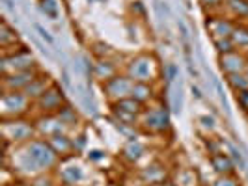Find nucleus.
<instances>
[{
	"label": "nucleus",
	"instance_id": "b1692460",
	"mask_svg": "<svg viewBox=\"0 0 248 186\" xmlns=\"http://www.w3.org/2000/svg\"><path fill=\"white\" fill-rule=\"evenodd\" d=\"M213 43H215V47H217V50H218V54L230 52V50H235L233 43H232V37H226V39H215Z\"/></svg>",
	"mask_w": 248,
	"mask_h": 186
},
{
	"label": "nucleus",
	"instance_id": "cd10ccee",
	"mask_svg": "<svg viewBox=\"0 0 248 186\" xmlns=\"http://www.w3.org/2000/svg\"><path fill=\"white\" fill-rule=\"evenodd\" d=\"M200 2H202L203 8H207V6L209 8H224V2L226 0H200Z\"/></svg>",
	"mask_w": 248,
	"mask_h": 186
},
{
	"label": "nucleus",
	"instance_id": "4be33fe9",
	"mask_svg": "<svg viewBox=\"0 0 248 186\" xmlns=\"http://www.w3.org/2000/svg\"><path fill=\"white\" fill-rule=\"evenodd\" d=\"M56 117L62 121L63 127H71L78 121V115H77V112L71 108V106H63L62 110L56 114Z\"/></svg>",
	"mask_w": 248,
	"mask_h": 186
},
{
	"label": "nucleus",
	"instance_id": "dca6fc26",
	"mask_svg": "<svg viewBox=\"0 0 248 186\" xmlns=\"http://www.w3.org/2000/svg\"><path fill=\"white\" fill-rule=\"evenodd\" d=\"M93 74H95L97 80H101L105 84V82H108L112 76H116L118 73H116V67H114L112 62H108V60H99V62L95 63Z\"/></svg>",
	"mask_w": 248,
	"mask_h": 186
},
{
	"label": "nucleus",
	"instance_id": "c85d7f7f",
	"mask_svg": "<svg viewBox=\"0 0 248 186\" xmlns=\"http://www.w3.org/2000/svg\"><path fill=\"white\" fill-rule=\"evenodd\" d=\"M245 74H247V78H248V65H247V69H245Z\"/></svg>",
	"mask_w": 248,
	"mask_h": 186
},
{
	"label": "nucleus",
	"instance_id": "412c9836",
	"mask_svg": "<svg viewBox=\"0 0 248 186\" xmlns=\"http://www.w3.org/2000/svg\"><path fill=\"white\" fill-rule=\"evenodd\" d=\"M142 177H144L146 183H161L162 177H164V170H162L161 166L153 164V166H148V168L142 172Z\"/></svg>",
	"mask_w": 248,
	"mask_h": 186
},
{
	"label": "nucleus",
	"instance_id": "aec40b11",
	"mask_svg": "<svg viewBox=\"0 0 248 186\" xmlns=\"http://www.w3.org/2000/svg\"><path fill=\"white\" fill-rule=\"evenodd\" d=\"M82 179V170L78 166H67L62 170V181L65 185H77Z\"/></svg>",
	"mask_w": 248,
	"mask_h": 186
},
{
	"label": "nucleus",
	"instance_id": "2eb2a0df",
	"mask_svg": "<svg viewBox=\"0 0 248 186\" xmlns=\"http://www.w3.org/2000/svg\"><path fill=\"white\" fill-rule=\"evenodd\" d=\"M224 8L233 19H248V0H226Z\"/></svg>",
	"mask_w": 248,
	"mask_h": 186
},
{
	"label": "nucleus",
	"instance_id": "9b49d317",
	"mask_svg": "<svg viewBox=\"0 0 248 186\" xmlns=\"http://www.w3.org/2000/svg\"><path fill=\"white\" fill-rule=\"evenodd\" d=\"M205 26H207V32L211 34L213 41H215V39L232 37L237 23H233V21L228 19V17H209V21H207V25Z\"/></svg>",
	"mask_w": 248,
	"mask_h": 186
},
{
	"label": "nucleus",
	"instance_id": "20e7f679",
	"mask_svg": "<svg viewBox=\"0 0 248 186\" xmlns=\"http://www.w3.org/2000/svg\"><path fill=\"white\" fill-rule=\"evenodd\" d=\"M112 108H114V114L120 117V121L127 125L135 123L146 110L144 104L135 97H125V99L116 100V102H112Z\"/></svg>",
	"mask_w": 248,
	"mask_h": 186
},
{
	"label": "nucleus",
	"instance_id": "5701e85b",
	"mask_svg": "<svg viewBox=\"0 0 248 186\" xmlns=\"http://www.w3.org/2000/svg\"><path fill=\"white\" fill-rule=\"evenodd\" d=\"M124 153H125V157H127L129 160L135 162V160H138V158L142 157V153H144V147H142L140 143H129V145L124 149Z\"/></svg>",
	"mask_w": 248,
	"mask_h": 186
},
{
	"label": "nucleus",
	"instance_id": "a211bd4d",
	"mask_svg": "<svg viewBox=\"0 0 248 186\" xmlns=\"http://www.w3.org/2000/svg\"><path fill=\"white\" fill-rule=\"evenodd\" d=\"M131 97H135L137 100H140L142 104H146L151 97H153V89L148 82H135L133 91H131Z\"/></svg>",
	"mask_w": 248,
	"mask_h": 186
},
{
	"label": "nucleus",
	"instance_id": "0eeeda50",
	"mask_svg": "<svg viewBox=\"0 0 248 186\" xmlns=\"http://www.w3.org/2000/svg\"><path fill=\"white\" fill-rule=\"evenodd\" d=\"M218 65L222 69L224 76L245 73V69H247L248 65V58L245 56V52H241V50H230V52L218 54Z\"/></svg>",
	"mask_w": 248,
	"mask_h": 186
},
{
	"label": "nucleus",
	"instance_id": "6ab92c4d",
	"mask_svg": "<svg viewBox=\"0 0 248 186\" xmlns=\"http://www.w3.org/2000/svg\"><path fill=\"white\" fill-rule=\"evenodd\" d=\"M226 82H228V86L232 87L235 93H241V91L248 89V78L245 73L228 74V76H226Z\"/></svg>",
	"mask_w": 248,
	"mask_h": 186
},
{
	"label": "nucleus",
	"instance_id": "393cba45",
	"mask_svg": "<svg viewBox=\"0 0 248 186\" xmlns=\"http://www.w3.org/2000/svg\"><path fill=\"white\" fill-rule=\"evenodd\" d=\"M213 186H241L233 175H218V179L213 183Z\"/></svg>",
	"mask_w": 248,
	"mask_h": 186
},
{
	"label": "nucleus",
	"instance_id": "f03ea898",
	"mask_svg": "<svg viewBox=\"0 0 248 186\" xmlns=\"http://www.w3.org/2000/svg\"><path fill=\"white\" fill-rule=\"evenodd\" d=\"M157 73V63L153 60V56L149 54H140L137 58H133L127 65V73L135 82H151Z\"/></svg>",
	"mask_w": 248,
	"mask_h": 186
},
{
	"label": "nucleus",
	"instance_id": "9d476101",
	"mask_svg": "<svg viewBox=\"0 0 248 186\" xmlns=\"http://www.w3.org/2000/svg\"><path fill=\"white\" fill-rule=\"evenodd\" d=\"M37 76L36 69H28V71H19V73L4 74L2 78V86L4 89H12V91H25V87Z\"/></svg>",
	"mask_w": 248,
	"mask_h": 186
},
{
	"label": "nucleus",
	"instance_id": "ddd939ff",
	"mask_svg": "<svg viewBox=\"0 0 248 186\" xmlns=\"http://www.w3.org/2000/svg\"><path fill=\"white\" fill-rule=\"evenodd\" d=\"M50 143V147L54 149V153L60 157V160L65 158V157H71L75 151V142L71 138H67L63 132L60 134H52V136L47 138Z\"/></svg>",
	"mask_w": 248,
	"mask_h": 186
},
{
	"label": "nucleus",
	"instance_id": "1a4fd4ad",
	"mask_svg": "<svg viewBox=\"0 0 248 186\" xmlns=\"http://www.w3.org/2000/svg\"><path fill=\"white\" fill-rule=\"evenodd\" d=\"M2 130H4V138L12 142H26L34 134V127L19 119H4Z\"/></svg>",
	"mask_w": 248,
	"mask_h": 186
},
{
	"label": "nucleus",
	"instance_id": "f257e3e1",
	"mask_svg": "<svg viewBox=\"0 0 248 186\" xmlns=\"http://www.w3.org/2000/svg\"><path fill=\"white\" fill-rule=\"evenodd\" d=\"M25 157L36 170H52L60 158L50 147L49 140H30L26 143Z\"/></svg>",
	"mask_w": 248,
	"mask_h": 186
},
{
	"label": "nucleus",
	"instance_id": "423d86ee",
	"mask_svg": "<svg viewBox=\"0 0 248 186\" xmlns=\"http://www.w3.org/2000/svg\"><path fill=\"white\" fill-rule=\"evenodd\" d=\"M34 102L37 104V108H39V112H41L43 115H56L63 106H67L62 89L56 86H50L49 89H47L37 100H34Z\"/></svg>",
	"mask_w": 248,
	"mask_h": 186
},
{
	"label": "nucleus",
	"instance_id": "39448f33",
	"mask_svg": "<svg viewBox=\"0 0 248 186\" xmlns=\"http://www.w3.org/2000/svg\"><path fill=\"white\" fill-rule=\"evenodd\" d=\"M133 86H135V80L129 74H116V76H112L108 82L103 84V89H105L107 97L112 102H116V100L125 99V97H131Z\"/></svg>",
	"mask_w": 248,
	"mask_h": 186
},
{
	"label": "nucleus",
	"instance_id": "7ed1b4c3",
	"mask_svg": "<svg viewBox=\"0 0 248 186\" xmlns=\"http://www.w3.org/2000/svg\"><path fill=\"white\" fill-rule=\"evenodd\" d=\"M28 104H32V100L28 99L23 91H12V89L2 91V115H4V119H17V115H21Z\"/></svg>",
	"mask_w": 248,
	"mask_h": 186
},
{
	"label": "nucleus",
	"instance_id": "a878e982",
	"mask_svg": "<svg viewBox=\"0 0 248 186\" xmlns=\"http://www.w3.org/2000/svg\"><path fill=\"white\" fill-rule=\"evenodd\" d=\"M8 39H12L13 43H15V41H17V36L13 34L12 28H10L8 23L4 21V23H2V47H4V49L8 47Z\"/></svg>",
	"mask_w": 248,
	"mask_h": 186
},
{
	"label": "nucleus",
	"instance_id": "bb28decb",
	"mask_svg": "<svg viewBox=\"0 0 248 186\" xmlns=\"http://www.w3.org/2000/svg\"><path fill=\"white\" fill-rule=\"evenodd\" d=\"M237 100H239V104L243 106V110L248 114V89L241 91V93H237Z\"/></svg>",
	"mask_w": 248,
	"mask_h": 186
},
{
	"label": "nucleus",
	"instance_id": "4468645a",
	"mask_svg": "<svg viewBox=\"0 0 248 186\" xmlns=\"http://www.w3.org/2000/svg\"><path fill=\"white\" fill-rule=\"evenodd\" d=\"M50 86H52V84H50L49 76H47V74L37 73V76L32 80V82H30V84H28V86L25 87V91H23V93H25L30 100H37L41 95H43V93H45V91H47V89H49Z\"/></svg>",
	"mask_w": 248,
	"mask_h": 186
},
{
	"label": "nucleus",
	"instance_id": "6e6552de",
	"mask_svg": "<svg viewBox=\"0 0 248 186\" xmlns=\"http://www.w3.org/2000/svg\"><path fill=\"white\" fill-rule=\"evenodd\" d=\"M140 117H142V123L146 127V130H149V132H164L168 129V123H170L168 112L162 106L146 108Z\"/></svg>",
	"mask_w": 248,
	"mask_h": 186
},
{
	"label": "nucleus",
	"instance_id": "f3484780",
	"mask_svg": "<svg viewBox=\"0 0 248 186\" xmlns=\"http://www.w3.org/2000/svg\"><path fill=\"white\" fill-rule=\"evenodd\" d=\"M232 43L235 50H248V26L247 25H237L233 34H232Z\"/></svg>",
	"mask_w": 248,
	"mask_h": 186
},
{
	"label": "nucleus",
	"instance_id": "f8f14e48",
	"mask_svg": "<svg viewBox=\"0 0 248 186\" xmlns=\"http://www.w3.org/2000/svg\"><path fill=\"white\" fill-rule=\"evenodd\" d=\"M209 162H211L213 170L218 175H233L235 173V162L232 160V157L222 151H213L209 155Z\"/></svg>",
	"mask_w": 248,
	"mask_h": 186
}]
</instances>
